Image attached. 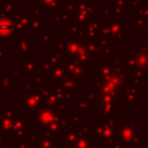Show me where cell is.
<instances>
[{
  "mask_svg": "<svg viewBox=\"0 0 148 148\" xmlns=\"http://www.w3.org/2000/svg\"><path fill=\"white\" fill-rule=\"evenodd\" d=\"M13 25L10 22L6 21V20H1L0 21V32L1 34H8L9 31H12Z\"/></svg>",
  "mask_w": 148,
  "mask_h": 148,
  "instance_id": "6da1fadb",
  "label": "cell"
}]
</instances>
